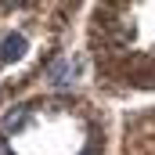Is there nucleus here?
<instances>
[{
	"label": "nucleus",
	"instance_id": "1",
	"mask_svg": "<svg viewBox=\"0 0 155 155\" xmlns=\"http://www.w3.org/2000/svg\"><path fill=\"white\" fill-rule=\"evenodd\" d=\"M22 51H25L22 33H7V36L0 40V58H4V61H18V58H22Z\"/></svg>",
	"mask_w": 155,
	"mask_h": 155
},
{
	"label": "nucleus",
	"instance_id": "2",
	"mask_svg": "<svg viewBox=\"0 0 155 155\" xmlns=\"http://www.w3.org/2000/svg\"><path fill=\"white\" fill-rule=\"evenodd\" d=\"M0 155H15L11 148H7V141H4V137H0Z\"/></svg>",
	"mask_w": 155,
	"mask_h": 155
},
{
	"label": "nucleus",
	"instance_id": "3",
	"mask_svg": "<svg viewBox=\"0 0 155 155\" xmlns=\"http://www.w3.org/2000/svg\"><path fill=\"white\" fill-rule=\"evenodd\" d=\"M83 155H97V148H87V152H83Z\"/></svg>",
	"mask_w": 155,
	"mask_h": 155
}]
</instances>
